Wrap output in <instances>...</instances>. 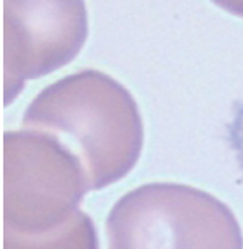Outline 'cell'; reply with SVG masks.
<instances>
[{"mask_svg":"<svg viewBox=\"0 0 243 249\" xmlns=\"http://www.w3.org/2000/svg\"><path fill=\"white\" fill-rule=\"evenodd\" d=\"M110 249H243L232 211L200 190L145 185L126 195L107 220Z\"/></svg>","mask_w":243,"mask_h":249,"instance_id":"6da1fadb","label":"cell"},{"mask_svg":"<svg viewBox=\"0 0 243 249\" xmlns=\"http://www.w3.org/2000/svg\"><path fill=\"white\" fill-rule=\"evenodd\" d=\"M225 142L243 177V95L232 105L229 123L225 124Z\"/></svg>","mask_w":243,"mask_h":249,"instance_id":"7a4b0ae2","label":"cell"}]
</instances>
